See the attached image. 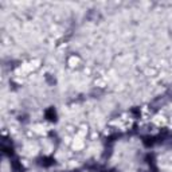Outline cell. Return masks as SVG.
Masks as SVG:
<instances>
[{
	"label": "cell",
	"mask_w": 172,
	"mask_h": 172,
	"mask_svg": "<svg viewBox=\"0 0 172 172\" xmlns=\"http://www.w3.org/2000/svg\"><path fill=\"white\" fill-rule=\"evenodd\" d=\"M156 141H157V139L156 137H153V136H144L143 137V144H144L145 147H148V148H151Z\"/></svg>",
	"instance_id": "1"
},
{
	"label": "cell",
	"mask_w": 172,
	"mask_h": 172,
	"mask_svg": "<svg viewBox=\"0 0 172 172\" xmlns=\"http://www.w3.org/2000/svg\"><path fill=\"white\" fill-rule=\"evenodd\" d=\"M45 116H46V118L50 120V121H55V120H57V112H55V109H54V108H48L47 110H46Z\"/></svg>",
	"instance_id": "2"
},
{
	"label": "cell",
	"mask_w": 172,
	"mask_h": 172,
	"mask_svg": "<svg viewBox=\"0 0 172 172\" xmlns=\"http://www.w3.org/2000/svg\"><path fill=\"white\" fill-rule=\"evenodd\" d=\"M11 168H12L14 172H23V165H22V163L19 161V160H16V159L11 161Z\"/></svg>",
	"instance_id": "3"
},
{
	"label": "cell",
	"mask_w": 172,
	"mask_h": 172,
	"mask_svg": "<svg viewBox=\"0 0 172 172\" xmlns=\"http://www.w3.org/2000/svg\"><path fill=\"white\" fill-rule=\"evenodd\" d=\"M54 163L55 161H54L53 157H42L41 159V165H43V167H51Z\"/></svg>",
	"instance_id": "4"
},
{
	"label": "cell",
	"mask_w": 172,
	"mask_h": 172,
	"mask_svg": "<svg viewBox=\"0 0 172 172\" xmlns=\"http://www.w3.org/2000/svg\"><path fill=\"white\" fill-rule=\"evenodd\" d=\"M131 112H132V114H133L134 117H140V114H141L140 113V108H133Z\"/></svg>",
	"instance_id": "5"
},
{
	"label": "cell",
	"mask_w": 172,
	"mask_h": 172,
	"mask_svg": "<svg viewBox=\"0 0 172 172\" xmlns=\"http://www.w3.org/2000/svg\"><path fill=\"white\" fill-rule=\"evenodd\" d=\"M46 78H47L48 84H51V85H54V84H55V78H53V77H50V74H47V77H46Z\"/></svg>",
	"instance_id": "6"
},
{
	"label": "cell",
	"mask_w": 172,
	"mask_h": 172,
	"mask_svg": "<svg viewBox=\"0 0 172 172\" xmlns=\"http://www.w3.org/2000/svg\"><path fill=\"white\" fill-rule=\"evenodd\" d=\"M108 172H117V171H114V170H110V171H108Z\"/></svg>",
	"instance_id": "7"
}]
</instances>
